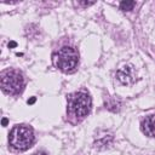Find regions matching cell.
<instances>
[{
    "mask_svg": "<svg viewBox=\"0 0 155 155\" xmlns=\"http://www.w3.org/2000/svg\"><path fill=\"white\" fill-rule=\"evenodd\" d=\"M116 78H117V80H119L121 84H124V85H131V84H133V82L136 81V79H137L133 65L126 64V65H124L122 68H120V69L116 71Z\"/></svg>",
    "mask_w": 155,
    "mask_h": 155,
    "instance_id": "5",
    "label": "cell"
},
{
    "mask_svg": "<svg viewBox=\"0 0 155 155\" xmlns=\"http://www.w3.org/2000/svg\"><path fill=\"white\" fill-rule=\"evenodd\" d=\"M91 104V97L85 92H78L69 98V110L74 116L79 119L85 117L90 113Z\"/></svg>",
    "mask_w": 155,
    "mask_h": 155,
    "instance_id": "3",
    "label": "cell"
},
{
    "mask_svg": "<svg viewBox=\"0 0 155 155\" xmlns=\"http://www.w3.org/2000/svg\"><path fill=\"white\" fill-rule=\"evenodd\" d=\"M35 155H46V153H44V151H39V153H36Z\"/></svg>",
    "mask_w": 155,
    "mask_h": 155,
    "instance_id": "10",
    "label": "cell"
},
{
    "mask_svg": "<svg viewBox=\"0 0 155 155\" xmlns=\"http://www.w3.org/2000/svg\"><path fill=\"white\" fill-rule=\"evenodd\" d=\"M53 62H54V65L59 70H62L64 73H70V71L75 70V68L78 67L79 54L73 47L64 46L54 54Z\"/></svg>",
    "mask_w": 155,
    "mask_h": 155,
    "instance_id": "1",
    "label": "cell"
},
{
    "mask_svg": "<svg viewBox=\"0 0 155 155\" xmlns=\"http://www.w3.org/2000/svg\"><path fill=\"white\" fill-rule=\"evenodd\" d=\"M79 4L82 5V6H90V5H93L94 1H80Z\"/></svg>",
    "mask_w": 155,
    "mask_h": 155,
    "instance_id": "8",
    "label": "cell"
},
{
    "mask_svg": "<svg viewBox=\"0 0 155 155\" xmlns=\"http://www.w3.org/2000/svg\"><path fill=\"white\" fill-rule=\"evenodd\" d=\"M34 102H35V98H34V97H33V98H30V99L28 101V103H29V104H33Z\"/></svg>",
    "mask_w": 155,
    "mask_h": 155,
    "instance_id": "9",
    "label": "cell"
},
{
    "mask_svg": "<svg viewBox=\"0 0 155 155\" xmlns=\"http://www.w3.org/2000/svg\"><path fill=\"white\" fill-rule=\"evenodd\" d=\"M142 132L148 137H155V115L147 116L140 124Z\"/></svg>",
    "mask_w": 155,
    "mask_h": 155,
    "instance_id": "6",
    "label": "cell"
},
{
    "mask_svg": "<svg viewBox=\"0 0 155 155\" xmlns=\"http://www.w3.org/2000/svg\"><path fill=\"white\" fill-rule=\"evenodd\" d=\"M8 46H16V42H10Z\"/></svg>",
    "mask_w": 155,
    "mask_h": 155,
    "instance_id": "12",
    "label": "cell"
},
{
    "mask_svg": "<svg viewBox=\"0 0 155 155\" xmlns=\"http://www.w3.org/2000/svg\"><path fill=\"white\" fill-rule=\"evenodd\" d=\"M24 87L22 75L15 70L5 71L1 75V90L8 94H18Z\"/></svg>",
    "mask_w": 155,
    "mask_h": 155,
    "instance_id": "4",
    "label": "cell"
},
{
    "mask_svg": "<svg viewBox=\"0 0 155 155\" xmlns=\"http://www.w3.org/2000/svg\"><path fill=\"white\" fill-rule=\"evenodd\" d=\"M134 5H136L134 1H128V0H126V1H121V2H120V8L124 10V11H131V10L134 7Z\"/></svg>",
    "mask_w": 155,
    "mask_h": 155,
    "instance_id": "7",
    "label": "cell"
},
{
    "mask_svg": "<svg viewBox=\"0 0 155 155\" xmlns=\"http://www.w3.org/2000/svg\"><path fill=\"white\" fill-rule=\"evenodd\" d=\"M10 144L17 150L28 149L34 142V133L29 126L19 125L12 128L10 133Z\"/></svg>",
    "mask_w": 155,
    "mask_h": 155,
    "instance_id": "2",
    "label": "cell"
},
{
    "mask_svg": "<svg viewBox=\"0 0 155 155\" xmlns=\"http://www.w3.org/2000/svg\"><path fill=\"white\" fill-rule=\"evenodd\" d=\"M6 124H7V119H2V125L5 126Z\"/></svg>",
    "mask_w": 155,
    "mask_h": 155,
    "instance_id": "11",
    "label": "cell"
}]
</instances>
